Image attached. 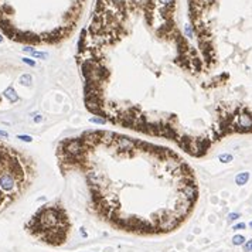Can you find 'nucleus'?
<instances>
[{
    "instance_id": "1",
    "label": "nucleus",
    "mask_w": 252,
    "mask_h": 252,
    "mask_svg": "<svg viewBox=\"0 0 252 252\" xmlns=\"http://www.w3.org/2000/svg\"><path fill=\"white\" fill-rule=\"evenodd\" d=\"M85 108L101 123L171 142L203 157L217 116L178 0H95L77 45Z\"/></svg>"
},
{
    "instance_id": "2",
    "label": "nucleus",
    "mask_w": 252,
    "mask_h": 252,
    "mask_svg": "<svg viewBox=\"0 0 252 252\" xmlns=\"http://www.w3.org/2000/svg\"><path fill=\"white\" fill-rule=\"evenodd\" d=\"M57 163L96 218L130 234L176 231L198 198L194 170L180 153L108 129L61 140Z\"/></svg>"
},
{
    "instance_id": "3",
    "label": "nucleus",
    "mask_w": 252,
    "mask_h": 252,
    "mask_svg": "<svg viewBox=\"0 0 252 252\" xmlns=\"http://www.w3.org/2000/svg\"><path fill=\"white\" fill-rule=\"evenodd\" d=\"M184 31L203 61L218 119L252 118V0H187Z\"/></svg>"
},
{
    "instance_id": "4",
    "label": "nucleus",
    "mask_w": 252,
    "mask_h": 252,
    "mask_svg": "<svg viewBox=\"0 0 252 252\" xmlns=\"http://www.w3.org/2000/svg\"><path fill=\"white\" fill-rule=\"evenodd\" d=\"M88 0H0V31L30 45H55L78 30Z\"/></svg>"
},
{
    "instance_id": "5",
    "label": "nucleus",
    "mask_w": 252,
    "mask_h": 252,
    "mask_svg": "<svg viewBox=\"0 0 252 252\" xmlns=\"http://www.w3.org/2000/svg\"><path fill=\"white\" fill-rule=\"evenodd\" d=\"M68 215L65 210L55 206H45L33 217L30 222L31 232L48 244H61L68 232Z\"/></svg>"
},
{
    "instance_id": "6",
    "label": "nucleus",
    "mask_w": 252,
    "mask_h": 252,
    "mask_svg": "<svg viewBox=\"0 0 252 252\" xmlns=\"http://www.w3.org/2000/svg\"><path fill=\"white\" fill-rule=\"evenodd\" d=\"M248 180H249V173H248V171H242V173L237 174V177H235V183H237L238 186L247 184Z\"/></svg>"
},
{
    "instance_id": "7",
    "label": "nucleus",
    "mask_w": 252,
    "mask_h": 252,
    "mask_svg": "<svg viewBox=\"0 0 252 252\" xmlns=\"http://www.w3.org/2000/svg\"><path fill=\"white\" fill-rule=\"evenodd\" d=\"M4 95H6V98L10 101V102H16L17 99H19V96H17V94H16V91L11 88V86H9L6 91H4Z\"/></svg>"
},
{
    "instance_id": "8",
    "label": "nucleus",
    "mask_w": 252,
    "mask_h": 252,
    "mask_svg": "<svg viewBox=\"0 0 252 252\" xmlns=\"http://www.w3.org/2000/svg\"><path fill=\"white\" fill-rule=\"evenodd\" d=\"M232 244L234 245H244L245 244V237L244 235H235L232 238Z\"/></svg>"
},
{
    "instance_id": "9",
    "label": "nucleus",
    "mask_w": 252,
    "mask_h": 252,
    "mask_svg": "<svg viewBox=\"0 0 252 252\" xmlns=\"http://www.w3.org/2000/svg\"><path fill=\"white\" fill-rule=\"evenodd\" d=\"M220 162H222V163H229V162H232V155H228V153H224V155H221L220 157Z\"/></svg>"
},
{
    "instance_id": "10",
    "label": "nucleus",
    "mask_w": 252,
    "mask_h": 252,
    "mask_svg": "<svg viewBox=\"0 0 252 252\" xmlns=\"http://www.w3.org/2000/svg\"><path fill=\"white\" fill-rule=\"evenodd\" d=\"M31 80H33V78H31V75H30V74H24V75H21V77H20V82H21L23 85H30Z\"/></svg>"
},
{
    "instance_id": "11",
    "label": "nucleus",
    "mask_w": 252,
    "mask_h": 252,
    "mask_svg": "<svg viewBox=\"0 0 252 252\" xmlns=\"http://www.w3.org/2000/svg\"><path fill=\"white\" fill-rule=\"evenodd\" d=\"M21 60H23L24 64H27V65H30V67H36V61H34V60H31V58H29V57H24V58H21Z\"/></svg>"
},
{
    "instance_id": "12",
    "label": "nucleus",
    "mask_w": 252,
    "mask_h": 252,
    "mask_svg": "<svg viewBox=\"0 0 252 252\" xmlns=\"http://www.w3.org/2000/svg\"><path fill=\"white\" fill-rule=\"evenodd\" d=\"M17 139H20V140H23V142H27V143H30V142L33 140V137H31V136H27V135H19Z\"/></svg>"
},
{
    "instance_id": "13",
    "label": "nucleus",
    "mask_w": 252,
    "mask_h": 252,
    "mask_svg": "<svg viewBox=\"0 0 252 252\" xmlns=\"http://www.w3.org/2000/svg\"><path fill=\"white\" fill-rule=\"evenodd\" d=\"M244 252H252V239H249L247 244H244Z\"/></svg>"
},
{
    "instance_id": "14",
    "label": "nucleus",
    "mask_w": 252,
    "mask_h": 252,
    "mask_svg": "<svg viewBox=\"0 0 252 252\" xmlns=\"http://www.w3.org/2000/svg\"><path fill=\"white\" fill-rule=\"evenodd\" d=\"M239 218V214L238 212H231V214H228V220L229 221H235V220H238Z\"/></svg>"
},
{
    "instance_id": "15",
    "label": "nucleus",
    "mask_w": 252,
    "mask_h": 252,
    "mask_svg": "<svg viewBox=\"0 0 252 252\" xmlns=\"http://www.w3.org/2000/svg\"><path fill=\"white\" fill-rule=\"evenodd\" d=\"M245 227H247V225H245L244 222H241V224H237V225H234V228H232V229H234V231H238V229H244Z\"/></svg>"
},
{
    "instance_id": "16",
    "label": "nucleus",
    "mask_w": 252,
    "mask_h": 252,
    "mask_svg": "<svg viewBox=\"0 0 252 252\" xmlns=\"http://www.w3.org/2000/svg\"><path fill=\"white\" fill-rule=\"evenodd\" d=\"M41 121H42V116H41V115H37V116L34 118V122H36V123H40Z\"/></svg>"
},
{
    "instance_id": "17",
    "label": "nucleus",
    "mask_w": 252,
    "mask_h": 252,
    "mask_svg": "<svg viewBox=\"0 0 252 252\" xmlns=\"http://www.w3.org/2000/svg\"><path fill=\"white\" fill-rule=\"evenodd\" d=\"M0 137H9V133L4 130H0Z\"/></svg>"
},
{
    "instance_id": "18",
    "label": "nucleus",
    "mask_w": 252,
    "mask_h": 252,
    "mask_svg": "<svg viewBox=\"0 0 252 252\" xmlns=\"http://www.w3.org/2000/svg\"><path fill=\"white\" fill-rule=\"evenodd\" d=\"M249 227H251V228H252V221H251V222H249Z\"/></svg>"
},
{
    "instance_id": "19",
    "label": "nucleus",
    "mask_w": 252,
    "mask_h": 252,
    "mask_svg": "<svg viewBox=\"0 0 252 252\" xmlns=\"http://www.w3.org/2000/svg\"><path fill=\"white\" fill-rule=\"evenodd\" d=\"M1 40H3V38H1V37H0V41H1Z\"/></svg>"
}]
</instances>
